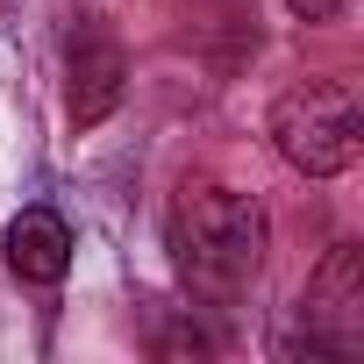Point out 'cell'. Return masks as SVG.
<instances>
[{
	"label": "cell",
	"mask_w": 364,
	"mask_h": 364,
	"mask_svg": "<svg viewBox=\"0 0 364 364\" xmlns=\"http://www.w3.org/2000/svg\"><path fill=\"white\" fill-rule=\"evenodd\" d=\"M171 257L200 293H236L264 264V215L229 186H186L171 200Z\"/></svg>",
	"instance_id": "6da1fadb"
},
{
	"label": "cell",
	"mask_w": 364,
	"mask_h": 364,
	"mask_svg": "<svg viewBox=\"0 0 364 364\" xmlns=\"http://www.w3.org/2000/svg\"><path fill=\"white\" fill-rule=\"evenodd\" d=\"M272 143L293 171L307 178H336L357 164V143H364V114H357V93L343 79H307V86H286L279 107H272Z\"/></svg>",
	"instance_id": "7a4b0ae2"
},
{
	"label": "cell",
	"mask_w": 364,
	"mask_h": 364,
	"mask_svg": "<svg viewBox=\"0 0 364 364\" xmlns=\"http://www.w3.org/2000/svg\"><path fill=\"white\" fill-rule=\"evenodd\" d=\"M300 321H307V343L328 350V357L364 350V257H357V243H336L321 257V272L307 279Z\"/></svg>",
	"instance_id": "3957f363"
},
{
	"label": "cell",
	"mask_w": 364,
	"mask_h": 364,
	"mask_svg": "<svg viewBox=\"0 0 364 364\" xmlns=\"http://www.w3.org/2000/svg\"><path fill=\"white\" fill-rule=\"evenodd\" d=\"M122 79H129L122 43L100 36V29H79V36H72V122L93 129V122L122 100Z\"/></svg>",
	"instance_id": "277c9868"
},
{
	"label": "cell",
	"mask_w": 364,
	"mask_h": 364,
	"mask_svg": "<svg viewBox=\"0 0 364 364\" xmlns=\"http://www.w3.org/2000/svg\"><path fill=\"white\" fill-rule=\"evenodd\" d=\"M8 264L29 286H58L72 272V229H65V215L58 208H22L8 222Z\"/></svg>",
	"instance_id": "5b68a950"
},
{
	"label": "cell",
	"mask_w": 364,
	"mask_h": 364,
	"mask_svg": "<svg viewBox=\"0 0 364 364\" xmlns=\"http://www.w3.org/2000/svg\"><path fill=\"white\" fill-rule=\"evenodd\" d=\"M286 8H293L300 22H336V15L350 8V0H286Z\"/></svg>",
	"instance_id": "8992f818"
}]
</instances>
